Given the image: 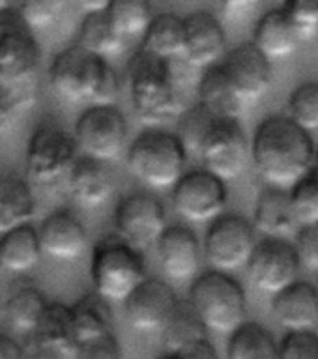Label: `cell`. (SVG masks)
<instances>
[{
	"label": "cell",
	"mask_w": 318,
	"mask_h": 359,
	"mask_svg": "<svg viewBox=\"0 0 318 359\" xmlns=\"http://www.w3.org/2000/svg\"><path fill=\"white\" fill-rule=\"evenodd\" d=\"M314 142L289 116H270L258 123L251 140V161L266 185L291 189L314 168Z\"/></svg>",
	"instance_id": "6da1fadb"
},
{
	"label": "cell",
	"mask_w": 318,
	"mask_h": 359,
	"mask_svg": "<svg viewBox=\"0 0 318 359\" xmlns=\"http://www.w3.org/2000/svg\"><path fill=\"white\" fill-rule=\"evenodd\" d=\"M126 81L135 116L146 128H163L165 123L178 120L184 105L174 83L171 62L139 50L129 58Z\"/></svg>",
	"instance_id": "7a4b0ae2"
},
{
	"label": "cell",
	"mask_w": 318,
	"mask_h": 359,
	"mask_svg": "<svg viewBox=\"0 0 318 359\" xmlns=\"http://www.w3.org/2000/svg\"><path fill=\"white\" fill-rule=\"evenodd\" d=\"M41 50L15 11H0V84L32 105L38 95Z\"/></svg>",
	"instance_id": "3957f363"
},
{
	"label": "cell",
	"mask_w": 318,
	"mask_h": 359,
	"mask_svg": "<svg viewBox=\"0 0 318 359\" xmlns=\"http://www.w3.org/2000/svg\"><path fill=\"white\" fill-rule=\"evenodd\" d=\"M187 151L176 133L148 128L129 144L126 165L140 184L156 191L173 189L185 172Z\"/></svg>",
	"instance_id": "277c9868"
},
{
	"label": "cell",
	"mask_w": 318,
	"mask_h": 359,
	"mask_svg": "<svg viewBox=\"0 0 318 359\" xmlns=\"http://www.w3.org/2000/svg\"><path fill=\"white\" fill-rule=\"evenodd\" d=\"M187 302L208 333L230 335L246 322V292L230 273L212 269L199 275L191 285Z\"/></svg>",
	"instance_id": "5b68a950"
},
{
	"label": "cell",
	"mask_w": 318,
	"mask_h": 359,
	"mask_svg": "<svg viewBox=\"0 0 318 359\" xmlns=\"http://www.w3.org/2000/svg\"><path fill=\"white\" fill-rule=\"evenodd\" d=\"M90 279L98 296L109 303H124L146 279L143 252L128 245L117 234L101 238L92 251Z\"/></svg>",
	"instance_id": "8992f818"
},
{
	"label": "cell",
	"mask_w": 318,
	"mask_h": 359,
	"mask_svg": "<svg viewBox=\"0 0 318 359\" xmlns=\"http://www.w3.org/2000/svg\"><path fill=\"white\" fill-rule=\"evenodd\" d=\"M81 157L73 133L56 123L39 126L28 139L27 174L34 184L53 187L66 184L67 174Z\"/></svg>",
	"instance_id": "52a82bcc"
},
{
	"label": "cell",
	"mask_w": 318,
	"mask_h": 359,
	"mask_svg": "<svg viewBox=\"0 0 318 359\" xmlns=\"http://www.w3.org/2000/svg\"><path fill=\"white\" fill-rule=\"evenodd\" d=\"M128 133L126 116L117 105H90L79 116L73 139L83 157L111 163L122 156Z\"/></svg>",
	"instance_id": "ba28073f"
},
{
	"label": "cell",
	"mask_w": 318,
	"mask_h": 359,
	"mask_svg": "<svg viewBox=\"0 0 318 359\" xmlns=\"http://www.w3.org/2000/svg\"><path fill=\"white\" fill-rule=\"evenodd\" d=\"M195 157L204 170L225 184L240 178L251 161V144L240 120L216 118Z\"/></svg>",
	"instance_id": "9c48e42d"
},
{
	"label": "cell",
	"mask_w": 318,
	"mask_h": 359,
	"mask_svg": "<svg viewBox=\"0 0 318 359\" xmlns=\"http://www.w3.org/2000/svg\"><path fill=\"white\" fill-rule=\"evenodd\" d=\"M257 230L241 215H219L213 219L202 241V257L213 271H238L246 268L257 245Z\"/></svg>",
	"instance_id": "30bf717a"
},
{
	"label": "cell",
	"mask_w": 318,
	"mask_h": 359,
	"mask_svg": "<svg viewBox=\"0 0 318 359\" xmlns=\"http://www.w3.org/2000/svg\"><path fill=\"white\" fill-rule=\"evenodd\" d=\"M167 230V213L150 193H129L114 210V234L137 251L145 252Z\"/></svg>",
	"instance_id": "8fae6325"
},
{
	"label": "cell",
	"mask_w": 318,
	"mask_h": 359,
	"mask_svg": "<svg viewBox=\"0 0 318 359\" xmlns=\"http://www.w3.org/2000/svg\"><path fill=\"white\" fill-rule=\"evenodd\" d=\"M174 212L187 223H212L223 215L227 208L225 182L216 178L204 168L184 172L171 189Z\"/></svg>",
	"instance_id": "7c38bea8"
},
{
	"label": "cell",
	"mask_w": 318,
	"mask_h": 359,
	"mask_svg": "<svg viewBox=\"0 0 318 359\" xmlns=\"http://www.w3.org/2000/svg\"><path fill=\"white\" fill-rule=\"evenodd\" d=\"M109 62L86 53L79 45L55 56L49 67L51 90L72 103H90Z\"/></svg>",
	"instance_id": "4fadbf2b"
},
{
	"label": "cell",
	"mask_w": 318,
	"mask_h": 359,
	"mask_svg": "<svg viewBox=\"0 0 318 359\" xmlns=\"http://www.w3.org/2000/svg\"><path fill=\"white\" fill-rule=\"evenodd\" d=\"M302 264L294 245L285 238H263L257 241L246 264L247 277L257 290L274 296L298 279Z\"/></svg>",
	"instance_id": "5bb4252c"
},
{
	"label": "cell",
	"mask_w": 318,
	"mask_h": 359,
	"mask_svg": "<svg viewBox=\"0 0 318 359\" xmlns=\"http://www.w3.org/2000/svg\"><path fill=\"white\" fill-rule=\"evenodd\" d=\"M79 342L73 330L72 309L64 303H49L38 325L30 333L32 359H77Z\"/></svg>",
	"instance_id": "9a60e30c"
},
{
	"label": "cell",
	"mask_w": 318,
	"mask_h": 359,
	"mask_svg": "<svg viewBox=\"0 0 318 359\" xmlns=\"http://www.w3.org/2000/svg\"><path fill=\"white\" fill-rule=\"evenodd\" d=\"M227 36L218 17L208 11H193L184 17L182 60L193 69H208L223 60Z\"/></svg>",
	"instance_id": "2e32d148"
},
{
	"label": "cell",
	"mask_w": 318,
	"mask_h": 359,
	"mask_svg": "<svg viewBox=\"0 0 318 359\" xmlns=\"http://www.w3.org/2000/svg\"><path fill=\"white\" fill-rule=\"evenodd\" d=\"M227 77L247 105L266 95L272 84V64L253 43H241L219 62Z\"/></svg>",
	"instance_id": "e0dca14e"
},
{
	"label": "cell",
	"mask_w": 318,
	"mask_h": 359,
	"mask_svg": "<svg viewBox=\"0 0 318 359\" xmlns=\"http://www.w3.org/2000/svg\"><path fill=\"white\" fill-rule=\"evenodd\" d=\"M178 297L171 286L161 279L146 277L124 302V313L129 325L137 331L161 330L168 314L173 313Z\"/></svg>",
	"instance_id": "ac0fdd59"
},
{
	"label": "cell",
	"mask_w": 318,
	"mask_h": 359,
	"mask_svg": "<svg viewBox=\"0 0 318 359\" xmlns=\"http://www.w3.org/2000/svg\"><path fill=\"white\" fill-rule=\"evenodd\" d=\"M38 230L41 255L56 262H73L88 247V234L83 223L67 210H56L41 221Z\"/></svg>",
	"instance_id": "d6986e66"
},
{
	"label": "cell",
	"mask_w": 318,
	"mask_h": 359,
	"mask_svg": "<svg viewBox=\"0 0 318 359\" xmlns=\"http://www.w3.org/2000/svg\"><path fill=\"white\" fill-rule=\"evenodd\" d=\"M154 247L163 273L168 279H193L201 269L202 245L195 232L187 226H167Z\"/></svg>",
	"instance_id": "ffe728a7"
},
{
	"label": "cell",
	"mask_w": 318,
	"mask_h": 359,
	"mask_svg": "<svg viewBox=\"0 0 318 359\" xmlns=\"http://www.w3.org/2000/svg\"><path fill=\"white\" fill-rule=\"evenodd\" d=\"M272 314L289 331H313L318 325V288L307 280H294L274 294Z\"/></svg>",
	"instance_id": "44dd1931"
},
{
	"label": "cell",
	"mask_w": 318,
	"mask_h": 359,
	"mask_svg": "<svg viewBox=\"0 0 318 359\" xmlns=\"http://www.w3.org/2000/svg\"><path fill=\"white\" fill-rule=\"evenodd\" d=\"M66 187L75 204L86 210H95L111 198L114 182L105 163L81 156L73 165L72 172L67 174Z\"/></svg>",
	"instance_id": "7402d4cb"
},
{
	"label": "cell",
	"mask_w": 318,
	"mask_h": 359,
	"mask_svg": "<svg viewBox=\"0 0 318 359\" xmlns=\"http://www.w3.org/2000/svg\"><path fill=\"white\" fill-rule=\"evenodd\" d=\"M253 226L264 238H286L300 226L294 217L289 189L266 185L257 196Z\"/></svg>",
	"instance_id": "603a6c76"
},
{
	"label": "cell",
	"mask_w": 318,
	"mask_h": 359,
	"mask_svg": "<svg viewBox=\"0 0 318 359\" xmlns=\"http://www.w3.org/2000/svg\"><path fill=\"white\" fill-rule=\"evenodd\" d=\"M197 95H199L197 103L202 109H206L213 118L240 120L241 112L246 109V103L241 101L240 94L236 92L221 64L204 69L197 86Z\"/></svg>",
	"instance_id": "cb8c5ba5"
},
{
	"label": "cell",
	"mask_w": 318,
	"mask_h": 359,
	"mask_svg": "<svg viewBox=\"0 0 318 359\" xmlns=\"http://www.w3.org/2000/svg\"><path fill=\"white\" fill-rule=\"evenodd\" d=\"M251 43L272 62L291 56L300 43V36L283 11L272 10L258 19Z\"/></svg>",
	"instance_id": "d4e9b609"
},
{
	"label": "cell",
	"mask_w": 318,
	"mask_h": 359,
	"mask_svg": "<svg viewBox=\"0 0 318 359\" xmlns=\"http://www.w3.org/2000/svg\"><path fill=\"white\" fill-rule=\"evenodd\" d=\"M36 213L32 189L25 180L13 174L0 176V236L30 224Z\"/></svg>",
	"instance_id": "484cf974"
},
{
	"label": "cell",
	"mask_w": 318,
	"mask_h": 359,
	"mask_svg": "<svg viewBox=\"0 0 318 359\" xmlns=\"http://www.w3.org/2000/svg\"><path fill=\"white\" fill-rule=\"evenodd\" d=\"M184 49V17L178 13L154 15L146 32L140 36V49L148 55L171 62L180 58Z\"/></svg>",
	"instance_id": "4316f807"
},
{
	"label": "cell",
	"mask_w": 318,
	"mask_h": 359,
	"mask_svg": "<svg viewBox=\"0 0 318 359\" xmlns=\"http://www.w3.org/2000/svg\"><path fill=\"white\" fill-rule=\"evenodd\" d=\"M41 257L38 230L34 229L32 223L0 236V262L4 271L15 275L27 273L38 266Z\"/></svg>",
	"instance_id": "83f0119b"
},
{
	"label": "cell",
	"mask_w": 318,
	"mask_h": 359,
	"mask_svg": "<svg viewBox=\"0 0 318 359\" xmlns=\"http://www.w3.org/2000/svg\"><path fill=\"white\" fill-rule=\"evenodd\" d=\"M73 330L79 342L100 339L103 335H111L114 330L111 303L98 294H86L72 305Z\"/></svg>",
	"instance_id": "f1b7e54d"
},
{
	"label": "cell",
	"mask_w": 318,
	"mask_h": 359,
	"mask_svg": "<svg viewBox=\"0 0 318 359\" xmlns=\"http://www.w3.org/2000/svg\"><path fill=\"white\" fill-rule=\"evenodd\" d=\"M279 344L264 325L244 322L229 335L227 359H277Z\"/></svg>",
	"instance_id": "f546056e"
},
{
	"label": "cell",
	"mask_w": 318,
	"mask_h": 359,
	"mask_svg": "<svg viewBox=\"0 0 318 359\" xmlns=\"http://www.w3.org/2000/svg\"><path fill=\"white\" fill-rule=\"evenodd\" d=\"M161 339L167 352H180L193 342L208 339V330L197 316L190 302L178 299L173 313L168 314V318L161 325Z\"/></svg>",
	"instance_id": "4dcf8cb0"
},
{
	"label": "cell",
	"mask_w": 318,
	"mask_h": 359,
	"mask_svg": "<svg viewBox=\"0 0 318 359\" xmlns=\"http://www.w3.org/2000/svg\"><path fill=\"white\" fill-rule=\"evenodd\" d=\"M126 39L114 30L107 13H90L84 15L79 27L77 45L94 56L107 60L109 56L118 55Z\"/></svg>",
	"instance_id": "1f68e13d"
},
{
	"label": "cell",
	"mask_w": 318,
	"mask_h": 359,
	"mask_svg": "<svg viewBox=\"0 0 318 359\" xmlns=\"http://www.w3.org/2000/svg\"><path fill=\"white\" fill-rule=\"evenodd\" d=\"M47 305L49 302L36 286H21L8 296L4 303V314L15 330L22 333H32Z\"/></svg>",
	"instance_id": "d6a6232c"
},
{
	"label": "cell",
	"mask_w": 318,
	"mask_h": 359,
	"mask_svg": "<svg viewBox=\"0 0 318 359\" xmlns=\"http://www.w3.org/2000/svg\"><path fill=\"white\" fill-rule=\"evenodd\" d=\"M105 13L124 39L140 38L154 19L152 0H111Z\"/></svg>",
	"instance_id": "836d02e7"
},
{
	"label": "cell",
	"mask_w": 318,
	"mask_h": 359,
	"mask_svg": "<svg viewBox=\"0 0 318 359\" xmlns=\"http://www.w3.org/2000/svg\"><path fill=\"white\" fill-rule=\"evenodd\" d=\"M176 122H178L176 137L184 146V150L187 151V156H197V151L212 128V123L216 122V118L197 103V105L184 109Z\"/></svg>",
	"instance_id": "e575fe53"
},
{
	"label": "cell",
	"mask_w": 318,
	"mask_h": 359,
	"mask_svg": "<svg viewBox=\"0 0 318 359\" xmlns=\"http://www.w3.org/2000/svg\"><path fill=\"white\" fill-rule=\"evenodd\" d=\"M69 0H13L11 10L30 30H44L55 25L66 11Z\"/></svg>",
	"instance_id": "d590c367"
},
{
	"label": "cell",
	"mask_w": 318,
	"mask_h": 359,
	"mask_svg": "<svg viewBox=\"0 0 318 359\" xmlns=\"http://www.w3.org/2000/svg\"><path fill=\"white\" fill-rule=\"evenodd\" d=\"M286 107H289L286 116L303 131L307 133L318 131V83H305L292 90Z\"/></svg>",
	"instance_id": "8d00e7d4"
},
{
	"label": "cell",
	"mask_w": 318,
	"mask_h": 359,
	"mask_svg": "<svg viewBox=\"0 0 318 359\" xmlns=\"http://www.w3.org/2000/svg\"><path fill=\"white\" fill-rule=\"evenodd\" d=\"M298 224L318 223V170H311L289 189Z\"/></svg>",
	"instance_id": "74e56055"
},
{
	"label": "cell",
	"mask_w": 318,
	"mask_h": 359,
	"mask_svg": "<svg viewBox=\"0 0 318 359\" xmlns=\"http://www.w3.org/2000/svg\"><path fill=\"white\" fill-rule=\"evenodd\" d=\"M281 11L300 39L313 38L318 32V0H285Z\"/></svg>",
	"instance_id": "f35d334b"
},
{
	"label": "cell",
	"mask_w": 318,
	"mask_h": 359,
	"mask_svg": "<svg viewBox=\"0 0 318 359\" xmlns=\"http://www.w3.org/2000/svg\"><path fill=\"white\" fill-rule=\"evenodd\" d=\"M277 359H318V335L314 331H289L279 342Z\"/></svg>",
	"instance_id": "ab89813d"
},
{
	"label": "cell",
	"mask_w": 318,
	"mask_h": 359,
	"mask_svg": "<svg viewBox=\"0 0 318 359\" xmlns=\"http://www.w3.org/2000/svg\"><path fill=\"white\" fill-rule=\"evenodd\" d=\"M294 251L303 268L318 271V223L298 226Z\"/></svg>",
	"instance_id": "60d3db41"
},
{
	"label": "cell",
	"mask_w": 318,
	"mask_h": 359,
	"mask_svg": "<svg viewBox=\"0 0 318 359\" xmlns=\"http://www.w3.org/2000/svg\"><path fill=\"white\" fill-rule=\"evenodd\" d=\"M77 359H122V350L114 333H111L100 339L81 342Z\"/></svg>",
	"instance_id": "b9f144b4"
},
{
	"label": "cell",
	"mask_w": 318,
	"mask_h": 359,
	"mask_svg": "<svg viewBox=\"0 0 318 359\" xmlns=\"http://www.w3.org/2000/svg\"><path fill=\"white\" fill-rule=\"evenodd\" d=\"M120 92H122V81L118 77V73L112 69L111 64H107L105 72L95 86L94 95L90 100V105H117Z\"/></svg>",
	"instance_id": "7bdbcfd3"
},
{
	"label": "cell",
	"mask_w": 318,
	"mask_h": 359,
	"mask_svg": "<svg viewBox=\"0 0 318 359\" xmlns=\"http://www.w3.org/2000/svg\"><path fill=\"white\" fill-rule=\"evenodd\" d=\"M28 103L25 100H21L19 95L11 94L10 90H6L2 84H0V131H4L11 126V122L15 120V116L19 112L27 111Z\"/></svg>",
	"instance_id": "ee69618b"
},
{
	"label": "cell",
	"mask_w": 318,
	"mask_h": 359,
	"mask_svg": "<svg viewBox=\"0 0 318 359\" xmlns=\"http://www.w3.org/2000/svg\"><path fill=\"white\" fill-rule=\"evenodd\" d=\"M176 353H180L184 359H219L218 350L210 342V339H202L199 342H193V344H190V346Z\"/></svg>",
	"instance_id": "f6af8a7d"
},
{
	"label": "cell",
	"mask_w": 318,
	"mask_h": 359,
	"mask_svg": "<svg viewBox=\"0 0 318 359\" xmlns=\"http://www.w3.org/2000/svg\"><path fill=\"white\" fill-rule=\"evenodd\" d=\"M260 0H219V4L223 8L225 15L232 17V19H238V17H244L247 13H251L255 8L258 6Z\"/></svg>",
	"instance_id": "bcb514c9"
},
{
	"label": "cell",
	"mask_w": 318,
	"mask_h": 359,
	"mask_svg": "<svg viewBox=\"0 0 318 359\" xmlns=\"http://www.w3.org/2000/svg\"><path fill=\"white\" fill-rule=\"evenodd\" d=\"M0 359H25V352L11 337L0 335Z\"/></svg>",
	"instance_id": "7dc6e473"
},
{
	"label": "cell",
	"mask_w": 318,
	"mask_h": 359,
	"mask_svg": "<svg viewBox=\"0 0 318 359\" xmlns=\"http://www.w3.org/2000/svg\"><path fill=\"white\" fill-rule=\"evenodd\" d=\"M69 2L77 6L84 15H90V13H105L109 4H111V0H69Z\"/></svg>",
	"instance_id": "c3c4849f"
},
{
	"label": "cell",
	"mask_w": 318,
	"mask_h": 359,
	"mask_svg": "<svg viewBox=\"0 0 318 359\" xmlns=\"http://www.w3.org/2000/svg\"><path fill=\"white\" fill-rule=\"evenodd\" d=\"M156 359H184V358H182L180 353H176V352H167V350H165V352L159 353V355H157Z\"/></svg>",
	"instance_id": "681fc988"
},
{
	"label": "cell",
	"mask_w": 318,
	"mask_h": 359,
	"mask_svg": "<svg viewBox=\"0 0 318 359\" xmlns=\"http://www.w3.org/2000/svg\"><path fill=\"white\" fill-rule=\"evenodd\" d=\"M11 2H13V0H0V11L11 8Z\"/></svg>",
	"instance_id": "f907efd6"
},
{
	"label": "cell",
	"mask_w": 318,
	"mask_h": 359,
	"mask_svg": "<svg viewBox=\"0 0 318 359\" xmlns=\"http://www.w3.org/2000/svg\"><path fill=\"white\" fill-rule=\"evenodd\" d=\"M314 170H318V148H314Z\"/></svg>",
	"instance_id": "816d5d0a"
},
{
	"label": "cell",
	"mask_w": 318,
	"mask_h": 359,
	"mask_svg": "<svg viewBox=\"0 0 318 359\" xmlns=\"http://www.w3.org/2000/svg\"><path fill=\"white\" fill-rule=\"evenodd\" d=\"M4 273V268H2V262H0V275Z\"/></svg>",
	"instance_id": "f5cc1de1"
},
{
	"label": "cell",
	"mask_w": 318,
	"mask_h": 359,
	"mask_svg": "<svg viewBox=\"0 0 318 359\" xmlns=\"http://www.w3.org/2000/svg\"><path fill=\"white\" fill-rule=\"evenodd\" d=\"M317 288H318V277H317Z\"/></svg>",
	"instance_id": "db71d44e"
}]
</instances>
